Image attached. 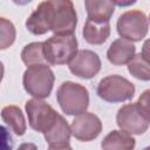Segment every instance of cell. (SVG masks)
<instances>
[{
  "mask_svg": "<svg viewBox=\"0 0 150 150\" xmlns=\"http://www.w3.org/2000/svg\"><path fill=\"white\" fill-rule=\"evenodd\" d=\"M149 94L145 90L135 103L122 105L116 114V123L118 128L129 135L144 134L150 124V109H149Z\"/></svg>",
  "mask_w": 150,
  "mask_h": 150,
  "instance_id": "cell-1",
  "label": "cell"
},
{
  "mask_svg": "<svg viewBox=\"0 0 150 150\" xmlns=\"http://www.w3.org/2000/svg\"><path fill=\"white\" fill-rule=\"evenodd\" d=\"M56 98L61 110L70 116L80 115L87 111L89 107L88 89L73 81H66L60 84L56 91Z\"/></svg>",
  "mask_w": 150,
  "mask_h": 150,
  "instance_id": "cell-2",
  "label": "cell"
},
{
  "mask_svg": "<svg viewBox=\"0 0 150 150\" xmlns=\"http://www.w3.org/2000/svg\"><path fill=\"white\" fill-rule=\"evenodd\" d=\"M55 76L50 67L46 63L27 67L22 75L25 90L34 98H47L54 87Z\"/></svg>",
  "mask_w": 150,
  "mask_h": 150,
  "instance_id": "cell-3",
  "label": "cell"
},
{
  "mask_svg": "<svg viewBox=\"0 0 150 150\" xmlns=\"http://www.w3.org/2000/svg\"><path fill=\"white\" fill-rule=\"evenodd\" d=\"M77 39L74 34L52 35L42 42V52L46 63L59 66L68 63L77 52Z\"/></svg>",
  "mask_w": 150,
  "mask_h": 150,
  "instance_id": "cell-4",
  "label": "cell"
},
{
  "mask_svg": "<svg viewBox=\"0 0 150 150\" xmlns=\"http://www.w3.org/2000/svg\"><path fill=\"white\" fill-rule=\"evenodd\" d=\"M135 86L128 79L121 75H108L103 77L98 84L96 93L98 97L109 103L125 102L134 97Z\"/></svg>",
  "mask_w": 150,
  "mask_h": 150,
  "instance_id": "cell-5",
  "label": "cell"
},
{
  "mask_svg": "<svg viewBox=\"0 0 150 150\" xmlns=\"http://www.w3.org/2000/svg\"><path fill=\"white\" fill-rule=\"evenodd\" d=\"M118 35L130 42L142 41L149 30L148 16L139 9H130L122 13L116 22Z\"/></svg>",
  "mask_w": 150,
  "mask_h": 150,
  "instance_id": "cell-6",
  "label": "cell"
},
{
  "mask_svg": "<svg viewBox=\"0 0 150 150\" xmlns=\"http://www.w3.org/2000/svg\"><path fill=\"white\" fill-rule=\"evenodd\" d=\"M77 25L75 6L70 0H52L50 30L54 35L74 34Z\"/></svg>",
  "mask_w": 150,
  "mask_h": 150,
  "instance_id": "cell-7",
  "label": "cell"
},
{
  "mask_svg": "<svg viewBox=\"0 0 150 150\" xmlns=\"http://www.w3.org/2000/svg\"><path fill=\"white\" fill-rule=\"evenodd\" d=\"M29 127L41 134H46L56 122L59 112L47 102L39 98H30L25 104Z\"/></svg>",
  "mask_w": 150,
  "mask_h": 150,
  "instance_id": "cell-8",
  "label": "cell"
},
{
  "mask_svg": "<svg viewBox=\"0 0 150 150\" xmlns=\"http://www.w3.org/2000/svg\"><path fill=\"white\" fill-rule=\"evenodd\" d=\"M68 67L73 75L80 79L90 80L100 73L102 63L100 56L95 52L80 49L68 62Z\"/></svg>",
  "mask_w": 150,
  "mask_h": 150,
  "instance_id": "cell-9",
  "label": "cell"
},
{
  "mask_svg": "<svg viewBox=\"0 0 150 150\" xmlns=\"http://www.w3.org/2000/svg\"><path fill=\"white\" fill-rule=\"evenodd\" d=\"M70 127L71 135L81 142H90L98 137L102 131V122L94 112L84 111L77 115Z\"/></svg>",
  "mask_w": 150,
  "mask_h": 150,
  "instance_id": "cell-10",
  "label": "cell"
},
{
  "mask_svg": "<svg viewBox=\"0 0 150 150\" xmlns=\"http://www.w3.org/2000/svg\"><path fill=\"white\" fill-rule=\"evenodd\" d=\"M52 0L42 1L26 20L27 29L34 35H42L50 30Z\"/></svg>",
  "mask_w": 150,
  "mask_h": 150,
  "instance_id": "cell-11",
  "label": "cell"
},
{
  "mask_svg": "<svg viewBox=\"0 0 150 150\" xmlns=\"http://www.w3.org/2000/svg\"><path fill=\"white\" fill-rule=\"evenodd\" d=\"M136 54V47L132 42L122 38L111 42L107 50V59L114 66L128 64Z\"/></svg>",
  "mask_w": 150,
  "mask_h": 150,
  "instance_id": "cell-12",
  "label": "cell"
},
{
  "mask_svg": "<svg viewBox=\"0 0 150 150\" xmlns=\"http://www.w3.org/2000/svg\"><path fill=\"white\" fill-rule=\"evenodd\" d=\"M135 145L136 139L122 130L110 131L101 142L102 150H134Z\"/></svg>",
  "mask_w": 150,
  "mask_h": 150,
  "instance_id": "cell-13",
  "label": "cell"
},
{
  "mask_svg": "<svg viewBox=\"0 0 150 150\" xmlns=\"http://www.w3.org/2000/svg\"><path fill=\"white\" fill-rule=\"evenodd\" d=\"M84 40L90 45H102L110 35V23L109 22H96L88 20L86 21L82 30Z\"/></svg>",
  "mask_w": 150,
  "mask_h": 150,
  "instance_id": "cell-14",
  "label": "cell"
},
{
  "mask_svg": "<svg viewBox=\"0 0 150 150\" xmlns=\"http://www.w3.org/2000/svg\"><path fill=\"white\" fill-rule=\"evenodd\" d=\"M84 6L87 9L88 20L96 22H109L115 12V5L112 1H94L86 0Z\"/></svg>",
  "mask_w": 150,
  "mask_h": 150,
  "instance_id": "cell-15",
  "label": "cell"
},
{
  "mask_svg": "<svg viewBox=\"0 0 150 150\" xmlns=\"http://www.w3.org/2000/svg\"><path fill=\"white\" fill-rule=\"evenodd\" d=\"M0 115H1L2 121L7 125H9V128L12 129V131H14L15 135L18 136L25 135L26 129H27L26 120H25L22 110L18 105L11 104V105L4 107Z\"/></svg>",
  "mask_w": 150,
  "mask_h": 150,
  "instance_id": "cell-16",
  "label": "cell"
},
{
  "mask_svg": "<svg viewBox=\"0 0 150 150\" xmlns=\"http://www.w3.org/2000/svg\"><path fill=\"white\" fill-rule=\"evenodd\" d=\"M46 142L50 144H63V143H69L71 132H70V127L68 122L64 120L62 115H59L56 122L54 125L46 132L43 134Z\"/></svg>",
  "mask_w": 150,
  "mask_h": 150,
  "instance_id": "cell-17",
  "label": "cell"
},
{
  "mask_svg": "<svg viewBox=\"0 0 150 150\" xmlns=\"http://www.w3.org/2000/svg\"><path fill=\"white\" fill-rule=\"evenodd\" d=\"M21 60L27 67L46 63L42 52V42H30L26 45L21 52Z\"/></svg>",
  "mask_w": 150,
  "mask_h": 150,
  "instance_id": "cell-18",
  "label": "cell"
},
{
  "mask_svg": "<svg viewBox=\"0 0 150 150\" xmlns=\"http://www.w3.org/2000/svg\"><path fill=\"white\" fill-rule=\"evenodd\" d=\"M129 73L141 80V81H149L150 80V68H149V60H146L141 53L135 54L132 60L128 63Z\"/></svg>",
  "mask_w": 150,
  "mask_h": 150,
  "instance_id": "cell-19",
  "label": "cell"
},
{
  "mask_svg": "<svg viewBox=\"0 0 150 150\" xmlns=\"http://www.w3.org/2000/svg\"><path fill=\"white\" fill-rule=\"evenodd\" d=\"M16 38V30L14 23L0 16V50H5L9 48Z\"/></svg>",
  "mask_w": 150,
  "mask_h": 150,
  "instance_id": "cell-20",
  "label": "cell"
},
{
  "mask_svg": "<svg viewBox=\"0 0 150 150\" xmlns=\"http://www.w3.org/2000/svg\"><path fill=\"white\" fill-rule=\"evenodd\" d=\"M13 139L7 128L0 125V150H12Z\"/></svg>",
  "mask_w": 150,
  "mask_h": 150,
  "instance_id": "cell-21",
  "label": "cell"
},
{
  "mask_svg": "<svg viewBox=\"0 0 150 150\" xmlns=\"http://www.w3.org/2000/svg\"><path fill=\"white\" fill-rule=\"evenodd\" d=\"M48 150H73V148L69 145V143L63 144H50L48 146Z\"/></svg>",
  "mask_w": 150,
  "mask_h": 150,
  "instance_id": "cell-22",
  "label": "cell"
},
{
  "mask_svg": "<svg viewBox=\"0 0 150 150\" xmlns=\"http://www.w3.org/2000/svg\"><path fill=\"white\" fill-rule=\"evenodd\" d=\"M16 150H38V146L32 142H26V143L20 144Z\"/></svg>",
  "mask_w": 150,
  "mask_h": 150,
  "instance_id": "cell-23",
  "label": "cell"
},
{
  "mask_svg": "<svg viewBox=\"0 0 150 150\" xmlns=\"http://www.w3.org/2000/svg\"><path fill=\"white\" fill-rule=\"evenodd\" d=\"M4 74H5V68H4V63L0 61V83L4 79Z\"/></svg>",
  "mask_w": 150,
  "mask_h": 150,
  "instance_id": "cell-24",
  "label": "cell"
},
{
  "mask_svg": "<svg viewBox=\"0 0 150 150\" xmlns=\"http://www.w3.org/2000/svg\"><path fill=\"white\" fill-rule=\"evenodd\" d=\"M144 150H149V148H145V149H144Z\"/></svg>",
  "mask_w": 150,
  "mask_h": 150,
  "instance_id": "cell-25",
  "label": "cell"
}]
</instances>
